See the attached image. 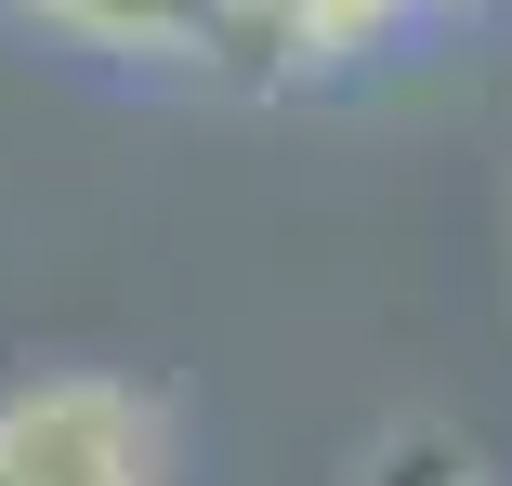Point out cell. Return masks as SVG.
Segmentation results:
<instances>
[{"instance_id": "6da1fadb", "label": "cell", "mask_w": 512, "mask_h": 486, "mask_svg": "<svg viewBox=\"0 0 512 486\" xmlns=\"http://www.w3.org/2000/svg\"><path fill=\"white\" fill-rule=\"evenodd\" d=\"M171 408L119 368H53L0 395V486H158Z\"/></svg>"}, {"instance_id": "7a4b0ae2", "label": "cell", "mask_w": 512, "mask_h": 486, "mask_svg": "<svg viewBox=\"0 0 512 486\" xmlns=\"http://www.w3.org/2000/svg\"><path fill=\"white\" fill-rule=\"evenodd\" d=\"M66 40H106V53H158V66H250V14L237 0H27Z\"/></svg>"}, {"instance_id": "3957f363", "label": "cell", "mask_w": 512, "mask_h": 486, "mask_svg": "<svg viewBox=\"0 0 512 486\" xmlns=\"http://www.w3.org/2000/svg\"><path fill=\"white\" fill-rule=\"evenodd\" d=\"M237 14H250V66H329L394 27L381 0H237Z\"/></svg>"}, {"instance_id": "277c9868", "label": "cell", "mask_w": 512, "mask_h": 486, "mask_svg": "<svg viewBox=\"0 0 512 486\" xmlns=\"http://www.w3.org/2000/svg\"><path fill=\"white\" fill-rule=\"evenodd\" d=\"M355 486H486V460H473L447 421H394V434L355 460Z\"/></svg>"}, {"instance_id": "5b68a950", "label": "cell", "mask_w": 512, "mask_h": 486, "mask_svg": "<svg viewBox=\"0 0 512 486\" xmlns=\"http://www.w3.org/2000/svg\"><path fill=\"white\" fill-rule=\"evenodd\" d=\"M381 14H394V27H407V14H473V0H381Z\"/></svg>"}]
</instances>
